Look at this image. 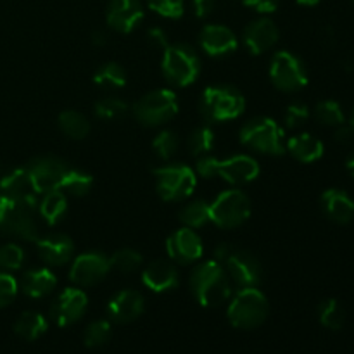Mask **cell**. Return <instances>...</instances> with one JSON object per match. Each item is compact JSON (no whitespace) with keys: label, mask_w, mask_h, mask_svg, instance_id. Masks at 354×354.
Wrapping results in <instances>:
<instances>
[{"label":"cell","mask_w":354,"mask_h":354,"mask_svg":"<svg viewBox=\"0 0 354 354\" xmlns=\"http://www.w3.org/2000/svg\"><path fill=\"white\" fill-rule=\"evenodd\" d=\"M310 118V109L304 104H290L286 111V124L287 128H299Z\"/></svg>","instance_id":"43"},{"label":"cell","mask_w":354,"mask_h":354,"mask_svg":"<svg viewBox=\"0 0 354 354\" xmlns=\"http://www.w3.org/2000/svg\"><path fill=\"white\" fill-rule=\"evenodd\" d=\"M180 221L187 228H201L209 223V204L206 201H194L180 211Z\"/></svg>","instance_id":"33"},{"label":"cell","mask_w":354,"mask_h":354,"mask_svg":"<svg viewBox=\"0 0 354 354\" xmlns=\"http://www.w3.org/2000/svg\"><path fill=\"white\" fill-rule=\"evenodd\" d=\"M41 201L38 204V213L40 216L47 221L48 225H57L59 221L64 218L68 213V199H66V192L61 189L50 190V192L41 194Z\"/></svg>","instance_id":"27"},{"label":"cell","mask_w":354,"mask_h":354,"mask_svg":"<svg viewBox=\"0 0 354 354\" xmlns=\"http://www.w3.org/2000/svg\"><path fill=\"white\" fill-rule=\"evenodd\" d=\"M197 173L204 178H213L221 176L225 182L232 185H244L252 182L259 175V165L254 158L245 154L232 156L228 159H218L206 156L197 161Z\"/></svg>","instance_id":"3"},{"label":"cell","mask_w":354,"mask_h":354,"mask_svg":"<svg viewBox=\"0 0 354 354\" xmlns=\"http://www.w3.org/2000/svg\"><path fill=\"white\" fill-rule=\"evenodd\" d=\"M322 0H297V3H301V6H317V3H320Z\"/></svg>","instance_id":"50"},{"label":"cell","mask_w":354,"mask_h":354,"mask_svg":"<svg viewBox=\"0 0 354 354\" xmlns=\"http://www.w3.org/2000/svg\"><path fill=\"white\" fill-rule=\"evenodd\" d=\"M249 216H251V201L239 189L225 190L209 204L211 223L223 230L241 227L249 220Z\"/></svg>","instance_id":"10"},{"label":"cell","mask_w":354,"mask_h":354,"mask_svg":"<svg viewBox=\"0 0 354 354\" xmlns=\"http://www.w3.org/2000/svg\"><path fill=\"white\" fill-rule=\"evenodd\" d=\"M315 118L320 124L335 128L344 124L346 121L344 111L335 100H322V102H318L317 107H315Z\"/></svg>","instance_id":"34"},{"label":"cell","mask_w":354,"mask_h":354,"mask_svg":"<svg viewBox=\"0 0 354 354\" xmlns=\"http://www.w3.org/2000/svg\"><path fill=\"white\" fill-rule=\"evenodd\" d=\"M92 44L97 45V47H102V45L107 44V37L104 31H93L92 33Z\"/></svg>","instance_id":"48"},{"label":"cell","mask_w":354,"mask_h":354,"mask_svg":"<svg viewBox=\"0 0 354 354\" xmlns=\"http://www.w3.org/2000/svg\"><path fill=\"white\" fill-rule=\"evenodd\" d=\"M346 168H348V171L351 173V176L354 178V151L349 154L348 161H346Z\"/></svg>","instance_id":"49"},{"label":"cell","mask_w":354,"mask_h":354,"mask_svg":"<svg viewBox=\"0 0 354 354\" xmlns=\"http://www.w3.org/2000/svg\"><path fill=\"white\" fill-rule=\"evenodd\" d=\"M176 113H178V100L171 90L166 88L145 93L133 106L135 118L144 127H159L168 123L176 116Z\"/></svg>","instance_id":"11"},{"label":"cell","mask_w":354,"mask_h":354,"mask_svg":"<svg viewBox=\"0 0 354 354\" xmlns=\"http://www.w3.org/2000/svg\"><path fill=\"white\" fill-rule=\"evenodd\" d=\"M270 313V303L256 287H242L228 306V322L239 330H252L265 324Z\"/></svg>","instance_id":"4"},{"label":"cell","mask_w":354,"mask_h":354,"mask_svg":"<svg viewBox=\"0 0 354 354\" xmlns=\"http://www.w3.org/2000/svg\"><path fill=\"white\" fill-rule=\"evenodd\" d=\"M199 44L211 57H223L237 50L239 40L230 28L223 24H207L201 30Z\"/></svg>","instance_id":"18"},{"label":"cell","mask_w":354,"mask_h":354,"mask_svg":"<svg viewBox=\"0 0 354 354\" xmlns=\"http://www.w3.org/2000/svg\"><path fill=\"white\" fill-rule=\"evenodd\" d=\"M147 2L154 12L168 19H178L185 10V0H147Z\"/></svg>","instance_id":"41"},{"label":"cell","mask_w":354,"mask_h":354,"mask_svg":"<svg viewBox=\"0 0 354 354\" xmlns=\"http://www.w3.org/2000/svg\"><path fill=\"white\" fill-rule=\"evenodd\" d=\"M270 78L282 92H299L308 85L306 66L292 52L280 50L272 59Z\"/></svg>","instance_id":"12"},{"label":"cell","mask_w":354,"mask_h":354,"mask_svg":"<svg viewBox=\"0 0 354 354\" xmlns=\"http://www.w3.org/2000/svg\"><path fill=\"white\" fill-rule=\"evenodd\" d=\"M353 2H354V0H353Z\"/></svg>","instance_id":"52"},{"label":"cell","mask_w":354,"mask_h":354,"mask_svg":"<svg viewBox=\"0 0 354 354\" xmlns=\"http://www.w3.org/2000/svg\"><path fill=\"white\" fill-rule=\"evenodd\" d=\"M37 189L26 168H17L0 180V197L37 201Z\"/></svg>","instance_id":"24"},{"label":"cell","mask_w":354,"mask_h":354,"mask_svg":"<svg viewBox=\"0 0 354 354\" xmlns=\"http://www.w3.org/2000/svg\"><path fill=\"white\" fill-rule=\"evenodd\" d=\"M24 263V251L16 244H6L0 248V270L14 272L19 270Z\"/></svg>","instance_id":"40"},{"label":"cell","mask_w":354,"mask_h":354,"mask_svg":"<svg viewBox=\"0 0 354 354\" xmlns=\"http://www.w3.org/2000/svg\"><path fill=\"white\" fill-rule=\"evenodd\" d=\"M318 320L328 330H341L346 322V311L339 301L325 299L318 306Z\"/></svg>","instance_id":"31"},{"label":"cell","mask_w":354,"mask_h":354,"mask_svg":"<svg viewBox=\"0 0 354 354\" xmlns=\"http://www.w3.org/2000/svg\"><path fill=\"white\" fill-rule=\"evenodd\" d=\"M55 283H57V279L50 270L35 268L24 273L21 279V289L28 297L38 299V297L48 296L55 289Z\"/></svg>","instance_id":"26"},{"label":"cell","mask_w":354,"mask_h":354,"mask_svg":"<svg viewBox=\"0 0 354 354\" xmlns=\"http://www.w3.org/2000/svg\"><path fill=\"white\" fill-rule=\"evenodd\" d=\"M166 249L173 261L180 263V265H190L201 259L204 252L203 241L199 235L194 232V228H180V230L173 232L166 241Z\"/></svg>","instance_id":"16"},{"label":"cell","mask_w":354,"mask_h":354,"mask_svg":"<svg viewBox=\"0 0 354 354\" xmlns=\"http://www.w3.org/2000/svg\"><path fill=\"white\" fill-rule=\"evenodd\" d=\"M152 149H154L156 156L162 161H169L173 156L176 154V149H178V137H176L175 131L165 130L154 138L152 142Z\"/></svg>","instance_id":"39"},{"label":"cell","mask_w":354,"mask_h":354,"mask_svg":"<svg viewBox=\"0 0 354 354\" xmlns=\"http://www.w3.org/2000/svg\"><path fill=\"white\" fill-rule=\"evenodd\" d=\"M334 138L339 144H349L354 138V130L349 124H341V127H337V130H335Z\"/></svg>","instance_id":"47"},{"label":"cell","mask_w":354,"mask_h":354,"mask_svg":"<svg viewBox=\"0 0 354 354\" xmlns=\"http://www.w3.org/2000/svg\"><path fill=\"white\" fill-rule=\"evenodd\" d=\"M214 259L223 266L230 280H234L241 289L242 287H256L261 282V263L252 252L235 249L234 245L223 242L214 248Z\"/></svg>","instance_id":"5"},{"label":"cell","mask_w":354,"mask_h":354,"mask_svg":"<svg viewBox=\"0 0 354 354\" xmlns=\"http://www.w3.org/2000/svg\"><path fill=\"white\" fill-rule=\"evenodd\" d=\"M86 308H88V297H86V294L82 289L69 287V289L62 290L55 297L54 303H52V320L59 327H69V325L76 324L85 315Z\"/></svg>","instance_id":"15"},{"label":"cell","mask_w":354,"mask_h":354,"mask_svg":"<svg viewBox=\"0 0 354 354\" xmlns=\"http://www.w3.org/2000/svg\"><path fill=\"white\" fill-rule=\"evenodd\" d=\"M109 263L111 270H116L120 273H131L142 265V254L135 249L123 248L111 256Z\"/></svg>","instance_id":"35"},{"label":"cell","mask_w":354,"mask_h":354,"mask_svg":"<svg viewBox=\"0 0 354 354\" xmlns=\"http://www.w3.org/2000/svg\"><path fill=\"white\" fill-rule=\"evenodd\" d=\"M106 17L114 31L131 33L144 19V7L140 0H111Z\"/></svg>","instance_id":"17"},{"label":"cell","mask_w":354,"mask_h":354,"mask_svg":"<svg viewBox=\"0 0 354 354\" xmlns=\"http://www.w3.org/2000/svg\"><path fill=\"white\" fill-rule=\"evenodd\" d=\"M93 82L102 90H120L127 85V71L118 62H106L95 71Z\"/></svg>","instance_id":"29"},{"label":"cell","mask_w":354,"mask_h":354,"mask_svg":"<svg viewBox=\"0 0 354 354\" xmlns=\"http://www.w3.org/2000/svg\"><path fill=\"white\" fill-rule=\"evenodd\" d=\"M279 28L268 17H259V19L252 21L244 30L245 47L254 55L270 50L279 41Z\"/></svg>","instance_id":"20"},{"label":"cell","mask_w":354,"mask_h":354,"mask_svg":"<svg viewBox=\"0 0 354 354\" xmlns=\"http://www.w3.org/2000/svg\"><path fill=\"white\" fill-rule=\"evenodd\" d=\"M241 142L245 147L266 156H282L287 152L283 130L270 118H252L242 127Z\"/></svg>","instance_id":"7"},{"label":"cell","mask_w":354,"mask_h":354,"mask_svg":"<svg viewBox=\"0 0 354 354\" xmlns=\"http://www.w3.org/2000/svg\"><path fill=\"white\" fill-rule=\"evenodd\" d=\"M47 320H45L44 315L37 313V311H24L14 324V332H16L17 337L28 342L40 339L47 332Z\"/></svg>","instance_id":"28"},{"label":"cell","mask_w":354,"mask_h":354,"mask_svg":"<svg viewBox=\"0 0 354 354\" xmlns=\"http://www.w3.org/2000/svg\"><path fill=\"white\" fill-rule=\"evenodd\" d=\"M201 73V59L187 44L168 45L162 55V75L176 86H187L197 80Z\"/></svg>","instance_id":"9"},{"label":"cell","mask_w":354,"mask_h":354,"mask_svg":"<svg viewBox=\"0 0 354 354\" xmlns=\"http://www.w3.org/2000/svg\"><path fill=\"white\" fill-rule=\"evenodd\" d=\"M0 232L21 241L37 242L40 239L37 201L0 197Z\"/></svg>","instance_id":"2"},{"label":"cell","mask_w":354,"mask_h":354,"mask_svg":"<svg viewBox=\"0 0 354 354\" xmlns=\"http://www.w3.org/2000/svg\"><path fill=\"white\" fill-rule=\"evenodd\" d=\"M59 128L73 140H82L90 133V121L78 111H64L59 116Z\"/></svg>","instance_id":"30"},{"label":"cell","mask_w":354,"mask_h":354,"mask_svg":"<svg viewBox=\"0 0 354 354\" xmlns=\"http://www.w3.org/2000/svg\"><path fill=\"white\" fill-rule=\"evenodd\" d=\"M214 147V131L211 127L203 124V127L196 128L189 137V151L194 156H204Z\"/></svg>","instance_id":"36"},{"label":"cell","mask_w":354,"mask_h":354,"mask_svg":"<svg viewBox=\"0 0 354 354\" xmlns=\"http://www.w3.org/2000/svg\"><path fill=\"white\" fill-rule=\"evenodd\" d=\"M190 290L201 306H220L232 294L230 277L216 259L204 261L197 265L190 275Z\"/></svg>","instance_id":"1"},{"label":"cell","mask_w":354,"mask_h":354,"mask_svg":"<svg viewBox=\"0 0 354 354\" xmlns=\"http://www.w3.org/2000/svg\"><path fill=\"white\" fill-rule=\"evenodd\" d=\"M194 12L197 17H207L214 9V0H192Z\"/></svg>","instance_id":"46"},{"label":"cell","mask_w":354,"mask_h":354,"mask_svg":"<svg viewBox=\"0 0 354 354\" xmlns=\"http://www.w3.org/2000/svg\"><path fill=\"white\" fill-rule=\"evenodd\" d=\"M349 127H351L353 130H354V107H353V111H351V118H349Z\"/></svg>","instance_id":"51"},{"label":"cell","mask_w":354,"mask_h":354,"mask_svg":"<svg viewBox=\"0 0 354 354\" xmlns=\"http://www.w3.org/2000/svg\"><path fill=\"white\" fill-rule=\"evenodd\" d=\"M111 270L109 258L102 252H85L80 254L73 261L71 270H69V279L73 283L80 287H90L99 283L100 280L106 279Z\"/></svg>","instance_id":"14"},{"label":"cell","mask_w":354,"mask_h":354,"mask_svg":"<svg viewBox=\"0 0 354 354\" xmlns=\"http://www.w3.org/2000/svg\"><path fill=\"white\" fill-rule=\"evenodd\" d=\"M93 185V178L85 171H80V169L68 168L64 178H62L61 190L66 194H71L75 197H83L90 192Z\"/></svg>","instance_id":"32"},{"label":"cell","mask_w":354,"mask_h":354,"mask_svg":"<svg viewBox=\"0 0 354 354\" xmlns=\"http://www.w3.org/2000/svg\"><path fill=\"white\" fill-rule=\"evenodd\" d=\"M128 106L124 100L118 99V97H104L99 102L95 104V114L97 118L106 121L118 120V118H123L127 114Z\"/></svg>","instance_id":"37"},{"label":"cell","mask_w":354,"mask_h":354,"mask_svg":"<svg viewBox=\"0 0 354 354\" xmlns=\"http://www.w3.org/2000/svg\"><path fill=\"white\" fill-rule=\"evenodd\" d=\"M245 109V99L232 85H211L204 90L201 99V114L209 123H223L235 120Z\"/></svg>","instance_id":"6"},{"label":"cell","mask_w":354,"mask_h":354,"mask_svg":"<svg viewBox=\"0 0 354 354\" xmlns=\"http://www.w3.org/2000/svg\"><path fill=\"white\" fill-rule=\"evenodd\" d=\"M142 282L152 292H168L178 286V272L175 266L165 259H156L149 263L142 273Z\"/></svg>","instance_id":"23"},{"label":"cell","mask_w":354,"mask_h":354,"mask_svg":"<svg viewBox=\"0 0 354 354\" xmlns=\"http://www.w3.org/2000/svg\"><path fill=\"white\" fill-rule=\"evenodd\" d=\"M111 339V324L107 320H95L85 328L83 341L86 348H100Z\"/></svg>","instance_id":"38"},{"label":"cell","mask_w":354,"mask_h":354,"mask_svg":"<svg viewBox=\"0 0 354 354\" xmlns=\"http://www.w3.org/2000/svg\"><path fill=\"white\" fill-rule=\"evenodd\" d=\"M37 251L40 258L50 266H62L73 258L75 244L64 234H52L37 241Z\"/></svg>","instance_id":"21"},{"label":"cell","mask_w":354,"mask_h":354,"mask_svg":"<svg viewBox=\"0 0 354 354\" xmlns=\"http://www.w3.org/2000/svg\"><path fill=\"white\" fill-rule=\"evenodd\" d=\"M248 7L251 9L258 10V12L268 14V12H275L279 9L280 0H242Z\"/></svg>","instance_id":"44"},{"label":"cell","mask_w":354,"mask_h":354,"mask_svg":"<svg viewBox=\"0 0 354 354\" xmlns=\"http://www.w3.org/2000/svg\"><path fill=\"white\" fill-rule=\"evenodd\" d=\"M26 169L33 180L37 194H45L61 189L62 178L68 171V165L54 156H40V158L31 159Z\"/></svg>","instance_id":"13"},{"label":"cell","mask_w":354,"mask_h":354,"mask_svg":"<svg viewBox=\"0 0 354 354\" xmlns=\"http://www.w3.org/2000/svg\"><path fill=\"white\" fill-rule=\"evenodd\" d=\"M156 178V189L162 201H183L192 196L197 185V176L192 168L182 162H171L152 168Z\"/></svg>","instance_id":"8"},{"label":"cell","mask_w":354,"mask_h":354,"mask_svg":"<svg viewBox=\"0 0 354 354\" xmlns=\"http://www.w3.org/2000/svg\"><path fill=\"white\" fill-rule=\"evenodd\" d=\"M145 310V299L137 290H121L116 296L111 297L107 304V315L111 322L116 324H131L137 320Z\"/></svg>","instance_id":"19"},{"label":"cell","mask_w":354,"mask_h":354,"mask_svg":"<svg viewBox=\"0 0 354 354\" xmlns=\"http://www.w3.org/2000/svg\"><path fill=\"white\" fill-rule=\"evenodd\" d=\"M147 40L149 44L154 45V47L158 48H162V50L169 45L168 37H166V33L161 30V28H151V30L147 31Z\"/></svg>","instance_id":"45"},{"label":"cell","mask_w":354,"mask_h":354,"mask_svg":"<svg viewBox=\"0 0 354 354\" xmlns=\"http://www.w3.org/2000/svg\"><path fill=\"white\" fill-rule=\"evenodd\" d=\"M17 289H19L17 280L10 273L0 272V308H6L12 303Z\"/></svg>","instance_id":"42"},{"label":"cell","mask_w":354,"mask_h":354,"mask_svg":"<svg viewBox=\"0 0 354 354\" xmlns=\"http://www.w3.org/2000/svg\"><path fill=\"white\" fill-rule=\"evenodd\" d=\"M287 151L299 162H315L324 156V142L310 133H299L289 138L286 144Z\"/></svg>","instance_id":"25"},{"label":"cell","mask_w":354,"mask_h":354,"mask_svg":"<svg viewBox=\"0 0 354 354\" xmlns=\"http://www.w3.org/2000/svg\"><path fill=\"white\" fill-rule=\"evenodd\" d=\"M322 209L325 216L337 225L351 223L354 218V201L341 189H328L322 194Z\"/></svg>","instance_id":"22"}]
</instances>
